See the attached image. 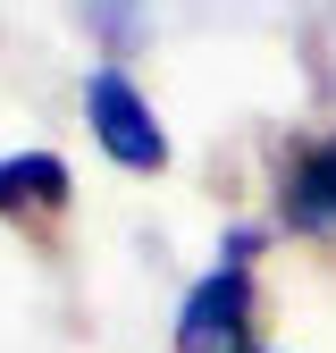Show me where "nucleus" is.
Segmentation results:
<instances>
[{
	"instance_id": "obj_1",
	"label": "nucleus",
	"mask_w": 336,
	"mask_h": 353,
	"mask_svg": "<svg viewBox=\"0 0 336 353\" xmlns=\"http://www.w3.org/2000/svg\"><path fill=\"white\" fill-rule=\"evenodd\" d=\"M84 126H93V143L118 168H160L168 160V135H160V118H151V101L135 93L126 68H93L84 76Z\"/></svg>"
},
{
	"instance_id": "obj_2",
	"label": "nucleus",
	"mask_w": 336,
	"mask_h": 353,
	"mask_svg": "<svg viewBox=\"0 0 336 353\" xmlns=\"http://www.w3.org/2000/svg\"><path fill=\"white\" fill-rule=\"evenodd\" d=\"M177 353H261L252 345V278L244 261H219L177 312Z\"/></svg>"
},
{
	"instance_id": "obj_3",
	"label": "nucleus",
	"mask_w": 336,
	"mask_h": 353,
	"mask_svg": "<svg viewBox=\"0 0 336 353\" xmlns=\"http://www.w3.org/2000/svg\"><path fill=\"white\" fill-rule=\"evenodd\" d=\"M286 228L336 236V143L294 152V168H286Z\"/></svg>"
},
{
	"instance_id": "obj_4",
	"label": "nucleus",
	"mask_w": 336,
	"mask_h": 353,
	"mask_svg": "<svg viewBox=\"0 0 336 353\" xmlns=\"http://www.w3.org/2000/svg\"><path fill=\"white\" fill-rule=\"evenodd\" d=\"M135 9H143V0H84V17H93L109 42H135V34H143V17H135Z\"/></svg>"
},
{
	"instance_id": "obj_5",
	"label": "nucleus",
	"mask_w": 336,
	"mask_h": 353,
	"mask_svg": "<svg viewBox=\"0 0 336 353\" xmlns=\"http://www.w3.org/2000/svg\"><path fill=\"white\" fill-rule=\"evenodd\" d=\"M25 202V176H17V160H0V210H17Z\"/></svg>"
}]
</instances>
